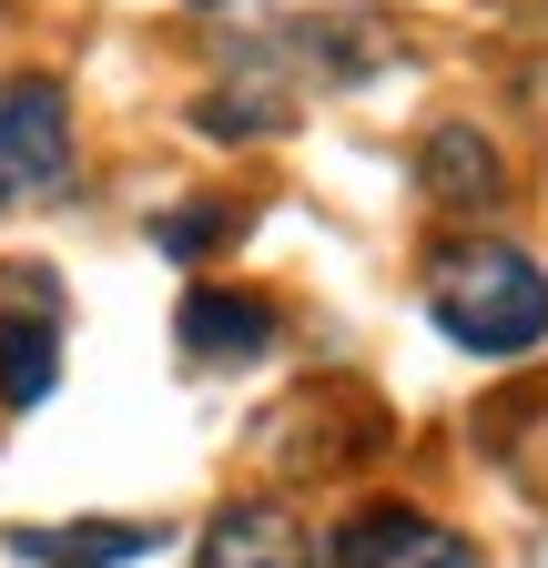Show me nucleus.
<instances>
[{
  "instance_id": "nucleus-6",
  "label": "nucleus",
  "mask_w": 548,
  "mask_h": 568,
  "mask_svg": "<svg viewBox=\"0 0 548 568\" xmlns=\"http://www.w3.org/2000/svg\"><path fill=\"white\" fill-rule=\"evenodd\" d=\"M21 558L41 568H132V558H163L173 528H143V518H82V528H11Z\"/></svg>"
},
{
  "instance_id": "nucleus-8",
  "label": "nucleus",
  "mask_w": 548,
  "mask_h": 568,
  "mask_svg": "<svg viewBox=\"0 0 548 568\" xmlns=\"http://www.w3.org/2000/svg\"><path fill=\"white\" fill-rule=\"evenodd\" d=\"M427 193L437 203H498V153L477 142V122H437L427 132Z\"/></svg>"
},
{
  "instance_id": "nucleus-11",
  "label": "nucleus",
  "mask_w": 548,
  "mask_h": 568,
  "mask_svg": "<svg viewBox=\"0 0 548 568\" xmlns=\"http://www.w3.org/2000/svg\"><path fill=\"white\" fill-rule=\"evenodd\" d=\"M193 11H214V0H193Z\"/></svg>"
},
{
  "instance_id": "nucleus-7",
  "label": "nucleus",
  "mask_w": 548,
  "mask_h": 568,
  "mask_svg": "<svg viewBox=\"0 0 548 568\" xmlns=\"http://www.w3.org/2000/svg\"><path fill=\"white\" fill-rule=\"evenodd\" d=\"M203 568H315V548L285 508H224L203 538Z\"/></svg>"
},
{
  "instance_id": "nucleus-1",
  "label": "nucleus",
  "mask_w": 548,
  "mask_h": 568,
  "mask_svg": "<svg viewBox=\"0 0 548 568\" xmlns=\"http://www.w3.org/2000/svg\"><path fill=\"white\" fill-rule=\"evenodd\" d=\"M427 305H437L447 345H467V355H528L548 335V274L518 244H457L437 264V295Z\"/></svg>"
},
{
  "instance_id": "nucleus-9",
  "label": "nucleus",
  "mask_w": 548,
  "mask_h": 568,
  "mask_svg": "<svg viewBox=\"0 0 548 568\" xmlns=\"http://www.w3.org/2000/svg\"><path fill=\"white\" fill-rule=\"evenodd\" d=\"M224 234H234V203H193V213H163V224H153V244L173 264H193L203 244H224Z\"/></svg>"
},
{
  "instance_id": "nucleus-4",
  "label": "nucleus",
  "mask_w": 548,
  "mask_h": 568,
  "mask_svg": "<svg viewBox=\"0 0 548 568\" xmlns=\"http://www.w3.org/2000/svg\"><path fill=\"white\" fill-rule=\"evenodd\" d=\"M325 568H477V548L427 508H356L325 538Z\"/></svg>"
},
{
  "instance_id": "nucleus-3",
  "label": "nucleus",
  "mask_w": 548,
  "mask_h": 568,
  "mask_svg": "<svg viewBox=\"0 0 548 568\" xmlns=\"http://www.w3.org/2000/svg\"><path fill=\"white\" fill-rule=\"evenodd\" d=\"M51 376H61V295L41 264H11L0 274V396L41 406Z\"/></svg>"
},
{
  "instance_id": "nucleus-2",
  "label": "nucleus",
  "mask_w": 548,
  "mask_h": 568,
  "mask_svg": "<svg viewBox=\"0 0 548 568\" xmlns=\"http://www.w3.org/2000/svg\"><path fill=\"white\" fill-rule=\"evenodd\" d=\"M51 193H72V92L31 71V82L0 92V213L51 203Z\"/></svg>"
},
{
  "instance_id": "nucleus-10",
  "label": "nucleus",
  "mask_w": 548,
  "mask_h": 568,
  "mask_svg": "<svg viewBox=\"0 0 548 568\" xmlns=\"http://www.w3.org/2000/svg\"><path fill=\"white\" fill-rule=\"evenodd\" d=\"M528 568H548V538H538V548H528Z\"/></svg>"
},
{
  "instance_id": "nucleus-5",
  "label": "nucleus",
  "mask_w": 548,
  "mask_h": 568,
  "mask_svg": "<svg viewBox=\"0 0 548 568\" xmlns=\"http://www.w3.org/2000/svg\"><path fill=\"white\" fill-rule=\"evenodd\" d=\"M173 335H183L193 366H254V355L274 345V305L264 295H234V284H193Z\"/></svg>"
}]
</instances>
